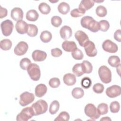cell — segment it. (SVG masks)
<instances>
[{"label": "cell", "mask_w": 121, "mask_h": 121, "mask_svg": "<svg viewBox=\"0 0 121 121\" xmlns=\"http://www.w3.org/2000/svg\"><path fill=\"white\" fill-rule=\"evenodd\" d=\"M40 38L42 42L44 43H47L52 40V35L51 33L48 31H43L41 33Z\"/></svg>", "instance_id": "484cf974"}, {"label": "cell", "mask_w": 121, "mask_h": 121, "mask_svg": "<svg viewBox=\"0 0 121 121\" xmlns=\"http://www.w3.org/2000/svg\"><path fill=\"white\" fill-rule=\"evenodd\" d=\"M38 32V29L36 26L34 24H28V29L27 32V34L30 37L35 36Z\"/></svg>", "instance_id": "4dcf8cb0"}, {"label": "cell", "mask_w": 121, "mask_h": 121, "mask_svg": "<svg viewBox=\"0 0 121 121\" xmlns=\"http://www.w3.org/2000/svg\"><path fill=\"white\" fill-rule=\"evenodd\" d=\"M62 22V19L59 16H53L51 18L52 25L55 27H58L59 26H60L61 25Z\"/></svg>", "instance_id": "74e56055"}, {"label": "cell", "mask_w": 121, "mask_h": 121, "mask_svg": "<svg viewBox=\"0 0 121 121\" xmlns=\"http://www.w3.org/2000/svg\"><path fill=\"white\" fill-rule=\"evenodd\" d=\"M120 108V105L118 102L113 101L111 102L110 105V110L112 113L118 112Z\"/></svg>", "instance_id": "60d3db41"}, {"label": "cell", "mask_w": 121, "mask_h": 121, "mask_svg": "<svg viewBox=\"0 0 121 121\" xmlns=\"http://www.w3.org/2000/svg\"><path fill=\"white\" fill-rule=\"evenodd\" d=\"M86 13V11L82 10L79 9H75L70 12V15L73 17H78L82 16Z\"/></svg>", "instance_id": "7bdbcfd3"}, {"label": "cell", "mask_w": 121, "mask_h": 121, "mask_svg": "<svg viewBox=\"0 0 121 121\" xmlns=\"http://www.w3.org/2000/svg\"><path fill=\"white\" fill-rule=\"evenodd\" d=\"M84 112L85 114L93 120H96L100 116L97 112V108L92 104H87L85 107Z\"/></svg>", "instance_id": "8992f818"}, {"label": "cell", "mask_w": 121, "mask_h": 121, "mask_svg": "<svg viewBox=\"0 0 121 121\" xmlns=\"http://www.w3.org/2000/svg\"><path fill=\"white\" fill-rule=\"evenodd\" d=\"M31 107L33 109L34 116H37L46 112L48 110V104L44 100L40 99L34 103Z\"/></svg>", "instance_id": "7a4b0ae2"}, {"label": "cell", "mask_w": 121, "mask_h": 121, "mask_svg": "<svg viewBox=\"0 0 121 121\" xmlns=\"http://www.w3.org/2000/svg\"><path fill=\"white\" fill-rule=\"evenodd\" d=\"M96 14L100 17H104L107 15V9L106 8L102 5H99L95 9Z\"/></svg>", "instance_id": "836d02e7"}, {"label": "cell", "mask_w": 121, "mask_h": 121, "mask_svg": "<svg viewBox=\"0 0 121 121\" xmlns=\"http://www.w3.org/2000/svg\"><path fill=\"white\" fill-rule=\"evenodd\" d=\"M34 116V113L31 107H27L20 112L17 116L16 120L17 121H27Z\"/></svg>", "instance_id": "5b68a950"}, {"label": "cell", "mask_w": 121, "mask_h": 121, "mask_svg": "<svg viewBox=\"0 0 121 121\" xmlns=\"http://www.w3.org/2000/svg\"><path fill=\"white\" fill-rule=\"evenodd\" d=\"M72 71L73 73L78 77L81 76L84 74L82 70L81 63H77L74 65L72 68Z\"/></svg>", "instance_id": "d6a6232c"}, {"label": "cell", "mask_w": 121, "mask_h": 121, "mask_svg": "<svg viewBox=\"0 0 121 121\" xmlns=\"http://www.w3.org/2000/svg\"><path fill=\"white\" fill-rule=\"evenodd\" d=\"M81 64L82 70L84 73L89 74L93 70V66L91 63L88 60H84Z\"/></svg>", "instance_id": "cb8c5ba5"}, {"label": "cell", "mask_w": 121, "mask_h": 121, "mask_svg": "<svg viewBox=\"0 0 121 121\" xmlns=\"http://www.w3.org/2000/svg\"><path fill=\"white\" fill-rule=\"evenodd\" d=\"M95 4V2L94 0H81L78 9L86 11L91 8H92Z\"/></svg>", "instance_id": "44dd1931"}, {"label": "cell", "mask_w": 121, "mask_h": 121, "mask_svg": "<svg viewBox=\"0 0 121 121\" xmlns=\"http://www.w3.org/2000/svg\"><path fill=\"white\" fill-rule=\"evenodd\" d=\"M1 30L2 34L5 36H9L13 30L14 25L10 20L7 19L1 23Z\"/></svg>", "instance_id": "ba28073f"}, {"label": "cell", "mask_w": 121, "mask_h": 121, "mask_svg": "<svg viewBox=\"0 0 121 121\" xmlns=\"http://www.w3.org/2000/svg\"><path fill=\"white\" fill-rule=\"evenodd\" d=\"M100 30L103 32H106L110 27L109 22L106 20H102L99 22Z\"/></svg>", "instance_id": "f35d334b"}, {"label": "cell", "mask_w": 121, "mask_h": 121, "mask_svg": "<svg viewBox=\"0 0 121 121\" xmlns=\"http://www.w3.org/2000/svg\"><path fill=\"white\" fill-rule=\"evenodd\" d=\"M16 30L17 32L21 35L27 33L28 29V24L25 21L20 20L16 23L15 25Z\"/></svg>", "instance_id": "5bb4252c"}, {"label": "cell", "mask_w": 121, "mask_h": 121, "mask_svg": "<svg viewBox=\"0 0 121 121\" xmlns=\"http://www.w3.org/2000/svg\"><path fill=\"white\" fill-rule=\"evenodd\" d=\"M71 52L72 57L76 60H81L84 57V55L82 52L78 48H77Z\"/></svg>", "instance_id": "8d00e7d4"}, {"label": "cell", "mask_w": 121, "mask_h": 121, "mask_svg": "<svg viewBox=\"0 0 121 121\" xmlns=\"http://www.w3.org/2000/svg\"><path fill=\"white\" fill-rule=\"evenodd\" d=\"M24 13L22 9L18 7L13 8L11 11V17L15 21H19L22 20L23 18Z\"/></svg>", "instance_id": "2e32d148"}, {"label": "cell", "mask_w": 121, "mask_h": 121, "mask_svg": "<svg viewBox=\"0 0 121 121\" xmlns=\"http://www.w3.org/2000/svg\"><path fill=\"white\" fill-rule=\"evenodd\" d=\"M72 96L75 99H80L84 95V91L80 87H75L71 92Z\"/></svg>", "instance_id": "4316f807"}, {"label": "cell", "mask_w": 121, "mask_h": 121, "mask_svg": "<svg viewBox=\"0 0 121 121\" xmlns=\"http://www.w3.org/2000/svg\"><path fill=\"white\" fill-rule=\"evenodd\" d=\"M69 115L68 112L65 111L61 112L58 115L57 117L54 119L55 121H68L69 120Z\"/></svg>", "instance_id": "d590c367"}, {"label": "cell", "mask_w": 121, "mask_h": 121, "mask_svg": "<svg viewBox=\"0 0 121 121\" xmlns=\"http://www.w3.org/2000/svg\"><path fill=\"white\" fill-rule=\"evenodd\" d=\"M35 100V95L33 93L26 91L20 95L19 103L22 106H25L32 103Z\"/></svg>", "instance_id": "52a82bcc"}, {"label": "cell", "mask_w": 121, "mask_h": 121, "mask_svg": "<svg viewBox=\"0 0 121 121\" xmlns=\"http://www.w3.org/2000/svg\"><path fill=\"white\" fill-rule=\"evenodd\" d=\"M12 45V42L8 39H4L0 41V48L4 51H8L11 49Z\"/></svg>", "instance_id": "f1b7e54d"}, {"label": "cell", "mask_w": 121, "mask_h": 121, "mask_svg": "<svg viewBox=\"0 0 121 121\" xmlns=\"http://www.w3.org/2000/svg\"><path fill=\"white\" fill-rule=\"evenodd\" d=\"M62 48L66 52H72L77 48V46L75 42L66 40L62 43Z\"/></svg>", "instance_id": "ac0fdd59"}, {"label": "cell", "mask_w": 121, "mask_h": 121, "mask_svg": "<svg viewBox=\"0 0 121 121\" xmlns=\"http://www.w3.org/2000/svg\"><path fill=\"white\" fill-rule=\"evenodd\" d=\"M75 37L78 41L79 45L84 47L85 44L89 41L88 35L83 31H77L75 33Z\"/></svg>", "instance_id": "7c38bea8"}, {"label": "cell", "mask_w": 121, "mask_h": 121, "mask_svg": "<svg viewBox=\"0 0 121 121\" xmlns=\"http://www.w3.org/2000/svg\"><path fill=\"white\" fill-rule=\"evenodd\" d=\"M120 59L116 55H112L109 57L108 59V62L109 64L112 67H117L120 65Z\"/></svg>", "instance_id": "d4e9b609"}, {"label": "cell", "mask_w": 121, "mask_h": 121, "mask_svg": "<svg viewBox=\"0 0 121 121\" xmlns=\"http://www.w3.org/2000/svg\"><path fill=\"white\" fill-rule=\"evenodd\" d=\"M31 63V60L28 58H24L21 60L19 63V66L21 69L26 70L27 69L28 67Z\"/></svg>", "instance_id": "e575fe53"}, {"label": "cell", "mask_w": 121, "mask_h": 121, "mask_svg": "<svg viewBox=\"0 0 121 121\" xmlns=\"http://www.w3.org/2000/svg\"><path fill=\"white\" fill-rule=\"evenodd\" d=\"M60 80L58 78H52L49 81V85L52 88H57L60 86Z\"/></svg>", "instance_id": "b9f144b4"}, {"label": "cell", "mask_w": 121, "mask_h": 121, "mask_svg": "<svg viewBox=\"0 0 121 121\" xmlns=\"http://www.w3.org/2000/svg\"><path fill=\"white\" fill-rule=\"evenodd\" d=\"M98 75L101 81L105 84H108L112 81V72L106 66H101L98 69Z\"/></svg>", "instance_id": "3957f363"}, {"label": "cell", "mask_w": 121, "mask_h": 121, "mask_svg": "<svg viewBox=\"0 0 121 121\" xmlns=\"http://www.w3.org/2000/svg\"><path fill=\"white\" fill-rule=\"evenodd\" d=\"M63 80L66 85L69 86H73L76 82V76L71 73H67L64 75Z\"/></svg>", "instance_id": "d6986e66"}, {"label": "cell", "mask_w": 121, "mask_h": 121, "mask_svg": "<svg viewBox=\"0 0 121 121\" xmlns=\"http://www.w3.org/2000/svg\"><path fill=\"white\" fill-rule=\"evenodd\" d=\"M60 37L64 40L69 39L72 35V31L71 28L68 26H63L60 30Z\"/></svg>", "instance_id": "e0dca14e"}, {"label": "cell", "mask_w": 121, "mask_h": 121, "mask_svg": "<svg viewBox=\"0 0 121 121\" xmlns=\"http://www.w3.org/2000/svg\"><path fill=\"white\" fill-rule=\"evenodd\" d=\"M32 57L35 61H43L47 57V53L39 50H35L32 54Z\"/></svg>", "instance_id": "9a60e30c"}, {"label": "cell", "mask_w": 121, "mask_h": 121, "mask_svg": "<svg viewBox=\"0 0 121 121\" xmlns=\"http://www.w3.org/2000/svg\"><path fill=\"white\" fill-rule=\"evenodd\" d=\"M0 18H2L6 17L8 14L7 9L0 6Z\"/></svg>", "instance_id": "7dc6e473"}, {"label": "cell", "mask_w": 121, "mask_h": 121, "mask_svg": "<svg viewBox=\"0 0 121 121\" xmlns=\"http://www.w3.org/2000/svg\"><path fill=\"white\" fill-rule=\"evenodd\" d=\"M39 17V14L35 9L29 10L26 14V18L30 21H35Z\"/></svg>", "instance_id": "7402d4cb"}, {"label": "cell", "mask_w": 121, "mask_h": 121, "mask_svg": "<svg viewBox=\"0 0 121 121\" xmlns=\"http://www.w3.org/2000/svg\"><path fill=\"white\" fill-rule=\"evenodd\" d=\"M102 48L104 51L112 53L116 52L118 50L117 45L109 39L106 40L103 42Z\"/></svg>", "instance_id": "9c48e42d"}, {"label": "cell", "mask_w": 121, "mask_h": 121, "mask_svg": "<svg viewBox=\"0 0 121 121\" xmlns=\"http://www.w3.org/2000/svg\"><path fill=\"white\" fill-rule=\"evenodd\" d=\"M100 121H111V119L108 117H104L100 119Z\"/></svg>", "instance_id": "c3c4849f"}, {"label": "cell", "mask_w": 121, "mask_h": 121, "mask_svg": "<svg viewBox=\"0 0 121 121\" xmlns=\"http://www.w3.org/2000/svg\"><path fill=\"white\" fill-rule=\"evenodd\" d=\"M62 54V51L58 48L52 49L51 50V54L54 57H59Z\"/></svg>", "instance_id": "f6af8a7d"}, {"label": "cell", "mask_w": 121, "mask_h": 121, "mask_svg": "<svg viewBox=\"0 0 121 121\" xmlns=\"http://www.w3.org/2000/svg\"><path fill=\"white\" fill-rule=\"evenodd\" d=\"M28 49L27 43L24 41L19 42L14 49L15 54L17 56H22L26 54Z\"/></svg>", "instance_id": "30bf717a"}, {"label": "cell", "mask_w": 121, "mask_h": 121, "mask_svg": "<svg viewBox=\"0 0 121 121\" xmlns=\"http://www.w3.org/2000/svg\"><path fill=\"white\" fill-rule=\"evenodd\" d=\"M47 91L46 86L43 84L37 85L35 88V95L38 97H42L45 95Z\"/></svg>", "instance_id": "ffe728a7"}, {"label": "cell", "mask_w": 121, "mask_h": 121, "mask_svg": "<svg viewBox=\"0 0 121 121\" xmlns=\"http://www.w3.org/2000/svg\"><path fill=\"white\" fill-rule=\"evenodd\" d=\"M104 87V85L101 83H96L93 86V90L96 94H101L103 92Z\"/></svg>", "instance_id": "ee69618b"}, {"label": "cell", "mask_w": 121, "mask_h": 121, "mask_svg": "<svg viewBox=\"0 0 121 121\" xmlns=\"http://www.w3.org/2000/svg\"><path fill=\"white\" fill-rule=\"evenodd\" d=\"M106 95L110 98H112L120 95L121 88L119 86L114 85L108 87L106 89Z\"/></svg>", "instance_id": "8fae6325"}, {"label": "cell", "mask_w": 121, "mask_h": 121, "mask_svg": "<svg viewBox=\"0 0 121 121\" xmlns=\"http://www.w3.org/2000/svg\"><path fill=\"white\" fill-rule=\"evenodd\" d=\"M38 9L40 12L44 15L48 14L51 10L50 6L45 2L41 3L39 5Z\"/></svg>", "instance_id": "83f0119b"}, {"label": "cell", "mask_w": 121, "mask_h": 121, "mask_svg": "<svg viewBox=\"0 0 121 121\" xmlns=\"http://www.w3.org/2000/svg\"><path fill=\"white\" fill-rule=\"evenodd\" d=\"M92 85V81L91 79L87 77L83 78L81 81V85L85 89L89 88Z\"/></svg>", "instance_id": "ab89813d"}, {"label": "cell", "mask_w": 121, "mask_h": 121, "mask_svg": "<svg viewBox=\"0 0 121 121\" xmlns=\"http://www.w3.org/2000/svg\"><path fill=\"white\" fill-rule=\"evenodd\" d=\"M114 38L119 42H121V29L116 30L114 34Z\"/></svg>", "instance_id": "bcb514c9"}, {"label": "cell", "mask_w": 121, "mask_h": 121, "mask_svg": "<svg viewBox=\"0 0 121 121\" xmlns=\"http://www.w3.org/2000/svg\"><path fill=\"white\" fill-rule=\"evenodd\" d=\"M58 11L62 15H66L70 10V6L66 2H62L58 6Z\"/></svg>", "instance_id": "603a6c76"}, {"label": "cell", "mask_w": 121, "mask_h": 121, "mask_svg": "<svg viewBox=\"0 0 121 121\" xmlns=\"http://www.w3.org/2000/svg\"><path fill=\"white\" fill-rule=\"evenodd\" d=\"M27 73L34 81H38L41 77V70L39 66L35 63H31L27 68Z\"/></svg>", "instance_id": "277c9868"}, {"label": "cell", "mask_w": 121, "mask_h": 121, "mask_svg": "<svg viewBox=\"0 0 121 121\" xmlns=\"http://www.w3.org/2000/svg\"><path fill=\"white\" fill-rule=\"evenodd\" d=\"M97 110L100 115L107 114L108 112V106L105 103H101L97 106Z\"/></svg>", "instance_id": "1f68e13d"}, {"label": "cell", "mask_w": 121, "mask_h": 121, "mask_svg": "<svg viewBox=\"0 0 121 121\" xmlns=\"http://www.w3.org/2000/svg\"><path fill=\"white\" fill-rule=\"evenodd\" d=\"M84 49L86 54L90 57L95 56L97 53V51L95 43L91 41H89L84 46Z\"/></svg>", "instance_id": "4fadbf2b"}, {"label": "cell", "mask_w": 121, "mask_h": 121, "mask_svg": "<svg viewBox=\"0 0 121 121\" xmlns=\"http://www.w3.org/2000/svg\"><path fill=\"white\" fill-rule=\"evenodd\" d=\"M60 108V104L57 100L53 101L49 107V112L51 114H55L58 111Z\"/></svg>", "instance_id": "f546056e"}, {"label": "cell", "mask_w": 121, "mask_h": 121, "mask_svg": "<svg viewBox=\"0 0 121 121\" xmlns=\"http://www.w3.org/2000/svg\"><path fill=\"white\" fill-rule=\"evenodd\" d=\"M80 24L83 27L86 28L92 32L96 33L100 30L99 22L94 20L90 16L83 17L81 19Z\"/></svg>", "instance_id": "6da1fadb"}]
</instances>
